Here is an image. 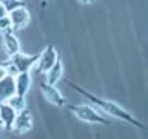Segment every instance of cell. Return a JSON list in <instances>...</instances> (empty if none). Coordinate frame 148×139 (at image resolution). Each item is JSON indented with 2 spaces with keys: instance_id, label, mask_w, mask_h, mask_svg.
Instances as JSON below:
<instances>
[{
  "instance_id": "6da1fadb",
  "label": "cell",
  "mask_w": 148,
  "mask_h": 139,
  "mask_svg": "<svg viewBox=\"0 0 148 139\" xmlns=\"http://www.w3.org/2000/svg\"><path fill=\"white\" fill-rule=\"evenodd\" d=\"M66 83L73 88V90H76L79 94H82L85 99H88L91 104H94L96 108L99 110V111H102V113L108 114V116H111V118H116V119H119V120H123V122H127L130 125H134V127H137V128H140V130H145L147 128L145 125L140 122V120L136 119L128 110H125L123 107H120L119 104L111 102V100H106V99H102V97L92 94V93L86 91V90H83V88H80L79 85H76V83H73L71 81H66Z\"/></svg>"
},
{
  "instance_id": "7a4b0ae2",
  "label": "cell",
  "mask_w": 148,
  "mask_h": 139,
  "mask_svg": "<svg viewBox=\"0 0 148 139\" xmlns=\"http://www.w3.org/2000/svg\"><path fill=\"white\" fill-rule=\"evenodd\" d=\"M40 57V53L37 54H23L22 51L17 53L16 56H12L8 62H3L2 65L6 70V73L9 76L16 77L18 73H29V70L37 63V60Z\"/></svg>"
},
{
  "instance_id": "3957f363",
  "label": "cell",
  "mask_w": 148,
  "mask_h": 139,
  "mask_svg": "<svg viewBox=\"0 0 148 139\" xmlns=\"http://www.w3.org/2000/svg\"><path fill=\"white\" fill-rule=\"evenodd\" d=\"M68 110L76 116L77 119H80L82 122L86 124H102L108 125L110 120L99 113V110L96 107H91L88 104H76V105H68Z\"/></svg>"
},
{
  "instance_id": "277c9868",
  "label": "cell",
  "mask_w": 148,
  "mask_h": 139,
  "mask_svg": "<svg viewBox=\"0 0 148 139\" xmlns=\"http://www.w3.org/2000/svg\"><path fill=\"white\" fill-rule=\"evenodd\" d=\"M57 51H56L54 45H48L46 48L40 53V57L36 63L37 73H46L53 65L57 62Z\"/></svg>"
},
{
  "instance_id": "5b68a950",
  "label": "cell",
  "mask_w": 148,
  "mask_h": 139,
  "mask_svg": "<svg viewBox=\"0 0 148 139\" xmlns=\"http://www.w3.org/2000/svg\"><path fill=\"white\" fill-rule=\"evenodd\" d=\"M31 128H32V113L28 108L18 111L16 116V120L12 124V131L18 134V136H22V134L29 131Z\"/></svg>"
},
{
  "instance_id": "8992f818",
  "label": "cell",
  "mask_w": 148,
  "mask_h": 139,
  "mask_svg": "<svg viewBox=\"0 0 148 139\" xmlns=\"http://www.w3.org/2000/svg\"><path fill=\"white\" fill-rule=\"evenodd\" d=\"M40 91L43 93L45 99L51 102L56 107H65L66 105V99L63 97V94L60 93L54 85H49L46 82H40Z\"/></svg>"
},
{
  "instance_id": "52a82bcc",
  "label": "cell",
  "mask_w": 148,
  "mask_h": 139,
  "mask_svg": "<svg viewBox=\"0 0 148 139\" xmlns=\"http://www.w3.org/2000/svg\"><path fill=\"white\" fill-rule=\"evenodd\" d=\"M9 19H11V23H12V30H22L25 28L28 23H29V11L25 8V6H20L17 9H14L8 14Z\"/></svg>"
},
{
  "instance_id": "ba28073f",
  "label": "cell",
  "mask_w": 148,
  "mask_h": 139,
  "mask_svg": "<svg viewBox=\"0 0 148 139\" xmlns=\"http://www.w3.org/2000/svg\"><path fill=\"white\" fill-rule=\"evenodd\" d=\"M14 94H16V77L6 74L0 81V102H6Z\"/></svg>"
},
{
  "instance_id": "9c48e42d",
  "label": "cell",
  "mask_w": 148,
  "mask_h": 139,
  "mask_svg": "<svg viewBox=\"0 0 148 139\" xmlns=\"http://www.w3.org/2000/svg\"><path fill=\"white\" fill-rule=\"evenodd\" d=\"M16 116H17V111L8 102H0V120H2V125L6 130H12Z\"/></svg>"
},
{
  "instance_id": "30bf717a",
  "label": "cell",
  "mask_w": 148,
  "mask_h": 139,
  "mask_svg": "<svg viewBox=\"0 0 148 139\" xmlns=\"http://www.w3.org/2000/svg\"><path fill=\"white\" fill-rule=\"evenodd\" d=\"M3 48L6 51V54L9 57L16 56L17 53H20V42L16 36H14L12 30H9L6 32H3Z\"/></svg>"
},
{
  "instance_id": "8fae6325",
  "label": "cell",
  "mask_w": 148,
  "mask_h": 139,
  "mask_svg": "<svg viewBox=\"0 0 148 139\" xmlns=\"http://www.w3.org/2000/svg\"><path fill=\"white\" fill-rule=\"evenodd\" d=\"M31 87V76L29 73H18L16 76V94L26 96Z\"/></svg>"
},
{
  "instance_id": "7c38bea8",
  "label": "cell",
  "mask_w": 148,
  "mask_h": 139,
  "mask_svg": "<svg viewBox=\"0 0 148 139\" xmlns=\"http://www.w3.org/2000/svg\"><path fill=\"white\" fill-rule=\"evenodd\" d=\"M45 74H46V83L56 85L63 76V63H62V60H57V62H56Z\"/></svg>"
},
{
  "instance_id": "4fadbf2b",
  "label": "cell",
  "mask_w": 148,
  "mask_h": 139,
  "mask_svg": "<svg viewBox=\"0 0 148 139\" xmlns=\"http://www.w3.org/2000/svg\"><path fill=\"white\" fill-rule=\"evenodd\" d=\"M9 105L12 107L14 110L17 111H22V110H25L26 108V100H25V96H18V94H14V96H11L9 99L6 100Z\"/></svg>"
},
{
  "instance_id": "5bb4252c",
  "label": "cell",
  "mask_w": 148,
  "mask_h": 139,
  "mask_svg": "<svg viewBox=\"0 0 148 139\" xmlns=\"http://www.w3.org/2000/svg\"><path fill=\"white\" fill-rule=\"evenodd\" d=\"M2 5L5 6V9H6V12L9 14L11 11H14V9L23 6V2L22 0H2Z\"/></svg>"
},
{
  "instance_id": "9a60e30c",
  "label": "cell",
  "mask_w": 148,
  "mask_h": 139,
  "mask_svg": "<svg viewBox=\"0 0 148 139\" xmlns=\"http://www.w3.org/2000/svg\"><path fill=\"white\" fill-rule=\"evenodd\" d=\"M9 30H12V23H11V19L9 16H5L0 19V31L2 32H6Z\"/></svg>"
},
{
  "instance_id": "2e32d148",
  "label": "cell",
  "mask_w": 148,
  "mask_h": 139,
  "mask_svg": "<svg viewBox=\"0 0 148 139\" xmlns=\"http://www.w3.org/2000/svg\"><path fill=\"white\" fill-rule=\"evenodd\" d=\"M6 70H5V67H3V65L2 63H0V81H2V79L5 77V76H6Z\"/></svg>"
},
{
  "instance_id": "e0dca14e",
  "label": "cell",
  "mask_w": 148,
  "mask_h": 139,
  "mask_svg": "<svg viewBox=\"0 0 148 139\" xmlns=\"http://www.w3.org/2000/svg\"><path fill=\"white\" fill-rule=\"evenodd\" d=\"M5 16H8V12H6V9H5V6L2 5V2H0V19L5 17Z\"/></svg>"
},
{
  "instance_id": "ac0fdd59",
  "label": "cell",
  "mask_w": 148,
  "mask_h": 139,
  "mask_svg": "<svg viewBox=\"0 0 148 139\" xmlns=\"http://www.w3.org/2000/svg\"><path fill=\"white\" fill-rule=\"evenodd\" d=\"M94 2H96V0H80V3H83V5H91Z\"/></svg>"
},
{
  "instance_id": "d6986e66",
  "label": "cell",
  "mask_w": 148,
  "mask_h": 139,
  "mask_svg": "<svg viewBox=\"0 0 148 139\" xmlns=\"http://www.w3.org/2000/svg\"><path fill=\"white\" fill-rule=\"evenodd\" d=\"M40 3H42V6H46V3H48V0H42Z\"/></svg>"
}]
</instances>
